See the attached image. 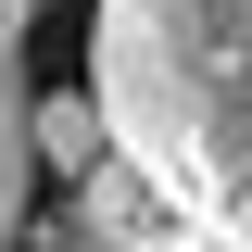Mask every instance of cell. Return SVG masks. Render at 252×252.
<instances>
[{
	"mask_svg": "<svg viewBox=\"0 0 252 252\" xmlns=\"http://www.w3.org/2000/svg\"><path fill=\"white\" fill-rule=\"evenodd\" d=\"M89 89L114 152L202 240L252 252V0H89Z\"/></svg>",
	"mask_w": 252,
	"mask_h": 252,
	"instance_id": "cell-1",
	"label": "cell"
},
{
	"mask_svg": "<svg viewBox=\"0 0 252 252\" xmlns=\"http://www.w3.org/2000/svg\"><path fill=\"white\" fill-rule=\"evenodd\" d=\"M38 202V89H26V38H0V252H26Z\"/></svg>",
	"mask_w": 252,
	"mask_h": 252,
	"instance_id": "cell-2",
	"label": "cell"
},
{
	"mask_svg": "<svg viewBox=\"0 0 252 252\" xmlns=\"http://www.w3.org/2000/svg\"><path fill=\"white\" fill-rule=\"evenodd\" d=\"M38 164H51L63 189H89L101 164H114V114H101V89H38Z\"/></svg>",
	"mask_w": 252,
	"mask_h": 252,
	"instance_id": "cell-3",
	"label": "cell"
},
{
	"mask_svg": "<svg viewBox=\"0 0 252 252\" xmlns=\"http://www.w3.org/2000/svg\"><path fill=\"white\" fill-rule=\"evenodd\" d=\"M26 252H126V240H101V227H89V215H76V202H63V215H51V227H38V240H26Z\"/></svg>",
	"mask_w": 252,
	"mask_h": 252,
	"instance_id": "cell-4",
	"label": "cell"
},
{
	"mask_svg": "<svg viewBox=\"0 0 252 252\" xmlns=\"http://www.w3.org/2000/svg\"><path fill=\"white\" fill-rule=\"evenodd\" d=\"M26 26H38V0H0V38H26Z\"/></svg>",
	"mask_w": 252,
	"mask_h": 252,
	"instance_id": "cell-5",
	"label": "cell"
}]
</instances>
